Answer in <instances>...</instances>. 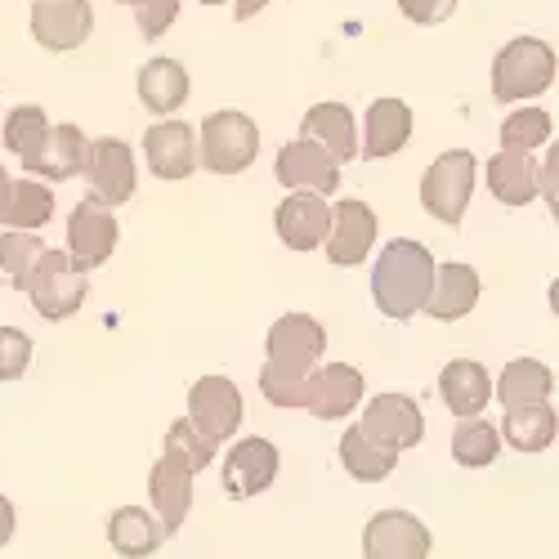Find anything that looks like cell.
Returning a JSON list of instances; mask_svg holds the SVG:
<instances>
[{"instance_id": "obj_1", "label": "cell", "mask_w": 559, "mask_h": 559, "mask_svg": "<svg viewBox=\"0 0 559 559\" xmlns=\"http://www.w3.org/2000/svg\"><path fill=\"white\" fill-rule=\"evenodd\" d=\"M430 283H435V255L412 238H394L377 255V269H371V300H377L385 318L407 322L412 313H421Z\"/></svg>"}, {"instance_id": "obj_2", "label": "cell", "mask_w": 559, "mask_h": 559, "mask_svg": "<svg viewBox=\"0 0 559 559\" xmlns=\"http://www.w3.org/2000/svg\"><path fill=\"white\" fill-rule=\"evenodd\" d=\"M555 85V50L537 36L506 40L492 59V95L497 104H520Z\"/></svg>"}, {"instance_id": "obj_3", "label": "cell", "mask_w": 559, "mask_h": 559, "mask_svg": "<svg viewBox=\"0 0 559 559\" xmlns=\"http://www.w3.org/2000/svg\"><path fill=\"white\" fill-rule=\"evenodd\" d=\"M23 296L32 300V309H36L40 318L63 322V318H72V313L85 305V296H90V277L72 269L68 251H50V247H45V251L32 260V269H27Z\"/></svg>"}, {"instance_id": "obj_4", "label": "cell", "mask_w": 559, "mask_h": 559, "mask_svg": "<svg viewBox=\"0 0 559 559\" xmlns=\"http://www.w3.org/2000/svg\"><path fill=\"white\" fill-rule=\"evenodd\" d=\"M260 153V130L247 112L224 108L211 112L198 130V166H206L211 175H242Z\"/></svg>"}, {"instance_id": "obj_5", "label": "cell", "mask_w": 559, "mask_h": 559, "mask_svg": "<svg viewBox=\"0 0 559 559\" xmlns=\"http://www.w3.org/2000/svg\"><path fill=\"white\" fill-rule=\"evenodd\" d=\"M475 170H479V157L475 153H465V148H452L443 157H435V166L421 175V206L456 228L465 219V206H471L475 198Z\"/></svg>"}, {"instance_id": "obj_6", "label": "cell", "mask_w": 559, "mask_h": 559, "mask_svg": "<svg viewBox=\"0 0 559 559\" xmlns=\"http://www.w3.org/2000/svg\"><path fill=\"white\" fill-rule=\"evenodd\" d=\"M322 349H328V332H322V322L309 313L277 318L264 336V362L277 371H296V377H305V371H313L322 362Z\"/></svg>"}, {"instance_id": "obj_7", "label": "cell", "mask_w": 559, "mask_h": 559, "mask_svg": "<svg viewBox=\"0 0 559 559\" xmlns=\"http://www.w3.org/2000/svg\"><path fill=\"white\" fill-rule=\"evenodd\" d=\"M121 242V228L112 219V211L95 198H81L76 211L68 215V260L76 273H90L99 269Z\"/></svg>"}, {"instance_id": "obj_8", "label": "cell", "mask_w": 559, "mask_h": 559, "mask_svg": "<svg viewBox=\"0 0 559 559\" xmlns=\"http://www.w3.org/2000/svg\"><path fill=\"white\" fill-rule=\"evenodd\" d=\"M95 32L90 0H32V40L50 55H72Z\"/></svg>"}, {"instance_id": "obj_9", "label": "cell", "mask_w": 559, "mask_h": 559, "mask_svg": "<svg viewBox=\"0 0 559 559\" xmlns=\"http://www.w3.org/2000/svg\"><path fill=\"white\" fill-rule=\"evenodd\" d=\"M273 175H277V183H283L287 193L305 189V193L332 198L341 189V162L322 144L305 139V134L292 139V144H283V153H277V162H273Z\"/></svg>"}, {"instance_id": "obj_10", "label": "cell", "mask_w": 559, "mask_h": 559, "mask_svg": "<svg viewBox=\"0 0 559 559\" xmlns=\"http://www.w3.org/2000/svg\"><path fill=\"white\" fill-rule=\"evenodd\" d=\"M90 179V198L104 202V206H121L134 198V183H139V170H134V148L126 139H95L85 153V170Z\"/></svg>"}, {"instance_id": "obj_11", "label": "cell", "mask_w": 559, "mask_h": 559, "mask_svg": "<svg viewBox=\"0 0 559 559\" xmlns=\"http://www.w3.org/2000/svg\"><path fill=\"white\" fill-rule=\"evenodd\" d=\"M362 555L367 559H426L430 528L412 510H381L362 528Z\"/></svg>"}, {"instance_id": "obj_12", "label": "cell", "mask_w": 559, "mask_h": 559, "mask_svg": "<svg viewBox=\"0 0 559 559\" xmlns=\"http://www.w3.org/2000/svg\"><path fill=\"white\" fill-rule=\"evenodd\" d=\"M189 421L211 439L224 443L242 426V394L228 377H202L189 390Z\"/></svg>"}, {"instance_id": "obj_13", "label": "cell", "mask_w": 559, "mask_h": 559, "mask_svg": "<svg viewBox=\"0 0 559 559\" xmlns=\"http://www.w3.org/2000/svg\"><path fill=\"white\" fill-rule=\"evenodd\" d=\"M377 233H381V224H377V211H371L367 202H336L332 206V228H328V260L336 264V269H354V264H362L367 260V251L377 247Z\"/></svg>"}, {"instance_id": "obj_14", "label": "cell", "mask_w": 559, "mask_h": 559, "mask_svg": "<svg viewBox=\"0 0 559 559\" xmlns=\"http://www.w3.org/2000/svg\"><path fill=\"white\" fill-rule=\"evenodd\" d=\"M273 224H277V238H283V247L292 251H318L322 238H328V228H332V206L322 193H287L283 202H277L273 211Z\"/></svg>"}, {"instance_id": "obj_15", "label": "cell", "mask_w": 559, "mask_h": 559, "mask_svg": "<svg viewBox=\"0 0 559 559\" xmlns=\"http://www.w3.org/2000/svg\"><path fill=\"white\" fill-rule=\"evenodd\" d=\"M371 439L377 443H385V448H394V452H403V448H416L426 439V416H421V407H416L407 394H377L367 403V412H362V421H358Z\"/></svg>"}, {"instance_id": "obj_16", "label": "cell", "mask_w": 559, "mask_h": 559, "mask_svg": "<svg viewBox=\"0 0 559 559\" xmlns=\"http://www.w3.org/2000/svg\"><path fill=\"white\" fill-rule=\"evenodd\" d=\"M277 479V448L269 439H242L233 443L228 456H224V492L233 501H247V497H260L269 492Z\"/></svg>"}, {"instance_id": "obj_17", "label": "cell", "mask_w": 559, "mask_h": 559, "mask_svg": "<svg viewBox=\"0 0 559 559\" xmlns=\"http://www.w3.org/2000/svg\"><path fill=\"white\" fill-rule=\"evenodd\" d=\"M362 403V371L349 362H318L309 371V394L305 407L318 416V421H341Z\"/></svg>"}, {"instance_id": "obj_18", "label": "cell", "mask_w": 559, "mask_h": 559, "mask_svg": "<svg viewBox=\"0 0 559 559\" xmlns=\"http://www.w3.org/2000/svg\"><path fill=\"white\" fill-rule=\"evenodd\" d=\"M144 157L157 179H189L198 170V130L183 121L148 126L144 134Z\"/></svg>"}, {"instance_id": "obj_19", "label": "cell", "mask_w": 559, "mask_h": 559, "mask_svg": "<svg viewBox=\"0 0 559 559\" xmlns=\"http://www.w3.org/2000/svg\"><path fill=\"white\" fill-rule=\"evenodd\" d=\"M193 471H183V465L162 452L157 465H153V475H148V497H153V515L162 520V528L175 537L183 528V520H189V510H193Z\"/></svg>"}, {"instance_id": "obj_20", "label": "cell", "mask_w": 559, "mask_h": 559, "mask_svg": "<svg viewBox=\"0 0 559 559\" xmlns=\"http://www.w3.org/2000/svg\"><path fill=\"white\" fill-rule=\"evenodd\" d=\"M479 292H484L479 273H475L471 264L452 260V264H439V269H435V283H430V296H426L421 309H426L435 322H461L465 313L479 305Z\"/></svg>"}, {"instance_id": "obj_21", "label": "cell", "mask_w": 559, "mask_h": 559, "mask_svg": "<svg viewBox=\"0 0 559 559\" xmlns=\"http://www.w3.org/2000/svg\"><path fill=\"white\" fill-rule=\"evenodd\" d=\"M85 153H90V139L81 134L76 121H63V126L50 121V134H45L40 153L27 162V175H40V179H50V183L76 179L85 170Z\"/></svg>"}, {"instance_id": "obj_22", "label": "cell", "mask_w": 559, "mask_h": 559, "mask_svg": "<svg viewBox=\"0 0 559 559\" xmlns=\"http://www.w3.org/2000/svg\"><path fill=\"white\" fill-rule=\"evenodd\" d=\"M412 139V108L403 99H377L362 117V157L381 162L407 148Z\"/></svg>"}, {"instance_id": "obj_23", "label": "cell", "mask_w": 559, "mask_h": 559, "mask_svg": "<svg viewBox=\"0 0 559 559\" xmlns=\"http://www.w3.org/2000/svg\"><path fill=\"white\" fill-rule=\"evenodd\" d=\"M189 68H183L179 59H148L144 68H139V104H144L148 112L157 117H170L179 112L183 104H189Z\"/></svg>"}, {"instance_id": "obj_24", "label": "cell", "mask_w": 559, "mask_h": 559, "mask_svg": "<svg viewBox=\"0 0 559 559\" xmlns=\"http://www.w3.org/2000/svg\"><path fill=\"white\" fill-rule=\"evenodd\" d=\"M166 537L170 533L162 528V520L148 515L144 506H121V510H112V520H108V542H112V550L121 559H148V555H157L166 546Z\"/></svg>"}, {"instance_id": "obj_25", "label": "cell", "mask_w": 559, "mask_h": 559, "mask_svg": "<svg viewBox=\"0 0 559 559\" xmlns=\"http://www.w3.org/2000/svg\"><path fill=\"white\" fill-rule=\"evenodd\" d=\"M439 394L456 416H479L492 399V377H488V367L475 362V358H452L443 367V377H439Z\"/></svg>"}, {"instance_id": "obj_26", "label": "cell", "mask_w": 559, "mask_h": 559, "mask_svg": "<svg viewBox=\"0 0 559 559\" xmlns=\"http://www.w3.org/2000/svg\"><path fill=\"white\" fill-rule=\"evenodd\" d=\"M488 189L497 202L506 206H528L542 189V170L528 153H515V148H501L492 162H488Z\"/></svg>"}, {"instance_id": "obj_27", "label": "cell", "mask_w": 559, "mask_h": 559, "mask_svg": "<svg viewBox=\"0 0 559 559\" xmlns=\"http://www.w3.org/2000/svg\"><path fill=\"white\" fill-rule=\"evenodd\" d=\"M305 139L322 144L336 162H354L358 157V126H354V112L345 104H313L300 121Z\"/></svg>"}, {"instance_id": "obj_28", "label": "cell", "mask_w": 559, "mask_h": 559, "mask_svg": "<svg viewBox=\"0 0 559 559\" xmlns=\"http://www.w3.org/2000/svg\"><path fill=\"white\" fill-rule=\"evenodd\" d=\"M492 394L501 399V407L550 403V394H555V377H550V367L537 362V358H515V362H506V371L497 377Z\"/></svg>"}, {"instance_id": "obj_29", "label": "cell", "mask_w": 559, "mask_h": 559, "mask_svg": "<svg viewBox=\"0 0 559 559\" xmlns=\"http://www.w3.org/2000/svg\"><path fill=\"white\" fill-rule=\"evenodd\" d=\"M341 461H345V471L358 479V484H381L394 475V465H399V452L377 443L362 426H349L345 439H341Z\"/></svg>"}, {"instance_id": "obj_30", "label": "cell", "mask_w": 559, "mask_h": 559, "mask_svg": "<svg viewBox=\"0 0 559 559\" xmlns=\"http://www.w3.org/2000/svg\"><path fill=\"white\" fill-rule=\"evenodd\" d=\"M555 407L550 403H528V407H506V426L497 435H506V443L515 452H546L555 443Z\"/></svg>"}, {"instance_id": "obj_31", "label": "cell", "mask_w": 559, "mask_h": 559, "mask_svg": "<svg viewBox=\"0 0 559 559\" xmlns=\"http://www.w3.org/2000/svg\"><path fill=\"white\" fill-rule=\"evenodd\" d=\"M50 219H55V193H50V183H40L36 175H32V179H14L0 224L32 233V228H45Z\"/></svg>"}, {"instance_id": "obj_32", "label": "cell", "mask_w": 559, "mask_h": 559, "mask_svg": "<svg viewBox=\"0 0 559 559\" xmlns=\"http://www.w3.org/2000/svg\"><path fill=\"white\" fill-rule=\"evenodd\" d=\"M452 456H456V465H465V471H484V465H492L501 456L497 426H488L484 416H461L456 430H452Z\"/></svg>"}, {"instance_id": "obj_33", "label": "cell", "mask_w": 559, "mask_h": 559, "mask_svg": "<svg viewBox=\"0 0 559 559\" xmlns=\"http://www.w3.org/2000/svg\"><path fill=\"white\" fill-rule=\"evenodd\" d=\"M45 134H50V117H45L36 104H19V108L5 117V148H10L23 166L40 153Z\"/></svg>"}, {"instance_id": "obj_34", "label": "cell", "mask_w": 559, "mask_h": 559, "mask_svg": "<svg viewBox=\"0 0 559 559\" xmlns=\"http://www.w3.org/2000/svg\"><path fill=\"white\" fill-rule=\"evenodd\" d=\"M215 448L219 443H211L189 416H183V421H170V430H166V452L183 465V471H193V475H202L206 465L215 461Z\"/></svg>"}, {"instance_id": "obj_35", "label": "cell", "mask_w": 559, "mask_h": 559, "mask_svg": "<svg viewBox=\"0 0 559 559\" xmlns=\"http://www.w3.org/2000/svg\"><path fill=\"white\" fill-rule=\"evenodd\" d=\"M550 134H555L550 112H542V108H520V112H510L506 126H501V148L533 153V148L550 144Z\"/></svg>"}, {"instance_id": "obj_36", "label": "cell", "mask_w": 559, "mask_h": 559, "mask_svg": "<svg viewBox=\"0 0 559 559\" xmlns=\"http://www.w3.org/2000/svg\"><path fill=\"white\" fill-rule=\"evenodd\" d=\"M45 251V242L36 238V233H23V228H14V233H0V269L10 273V283L23 292V283H27V269H32V260Z\"/></svg>"}, {"instance_id": "obj_37", "label": "cell", "mask_w": 559, "mask_h": 559, "mask_svg": "<svg viewBox=\"0 0 559 559\" xmlns=\"http://www.w3.org/2000/svg\"><path fill=\"white\" fill-rule=\"evenodd\" d=\"M260 394L273 403V407H305V394H309V371L296 377V371H277V367H260Z\"/></svg>"}, {"instance_id": "obj_38", "label": "cell", "mask_w": 559, "mask_h": 559, "mask_svg": "<svg viewBox=\"0 0 559 559\" xmlns=\"http://www.w3.org/2000/svg\"><path fill=\"white\" fill-rule=\"evenodd\" d=\"M134 5V23L144 40H157L170 32V23L179 19V0H130Z\"/></svg>"}, {"instance_id": "obj_39", "label": "cell", "mask_w": 559, "mask_h": 559, "mask_svg": "<svg viewBox=\"0 0 559 559\" xmlns=\"http://www.w3.org/2000/svg\"><path fill=\"white\" fill-rule=\"evenodd\" d=\"M32 362V336L19 328H0V381H19Z\"/></svg>"}, {"instance_id": "obj_40", "label": "cell", "mask_w": 559, "mask_h": 559, "mask_svg": "<svg viewBox=\"0 0 559 559\" xmlns=\"http://www.w3.org/2000/svg\"><path fill=\"white\" fill-rule=\"evenodd\" d=\"M399 10L412 19V23H421V27H439L456 14V0H399Z\"/></svg>"}, {"instance_id": "obj_41", "label": "cell", "mask_w": 559, "mask_h": 559, "mask_svg": "<svg viewBox=\"0 0 559 559\" xmlns=\"http://www.w3.org/2000/svg\"><path fill=\"white\" fill-rule=\"evenodd\" d=\"M14 537V501L0 497V546H5Z\"/></svg>"}, {"instance_id": "obj_42", "label": "cell", "mask_w": 559, "mask_h": 559, "mask_svg": "<svg viewBox=\"0 0 559 559\" xmlns=\"http://www.w3.org/2000/svg\"><path fill=\"white\" fill-rule=\"evenodd\" d=\"M264 5H269V0H233V14H238V19H255Z\"/></svg>"}, {"instance_id": "obj_43", "label": "cell", "mask_w": 559, "mask_h": 559, "mask_svg": "<svg viewBox=\"0 0 559 559\" xmlns=\"http://www.w3.org/2000/svg\"><path fill=\"white\" fill-rule=\"evenodd\" d=\"M542 193H546V202L555 206V153L546 157V189H542Z\"/></svg>"}, {"instance_id": "obj_44", "label": "cell", "mask_w": 559, "mask_h": 559, "mask_svg": "<svg viewBox=\"0 0 559 559\" xmlns=\"http://www.w3.org/2000/svg\"><path fill=\"white\" fill-rule=\"evenodd\" d=\"M10 175H5V166H0V215H5V202H10Z\"/></svg>"}, {"instance_id": "obj_45", "label": "cell", "mask_w": 559, "mask_h": 559, "mask_svg": "<svg viewBox=\"0 0 559 559\" xmlns=\"http://www.w3.org/2000/svg\"><path fill=\"white\" fill-rule=\"evenodd\" d=\"M198 5H224V0H198Z\"/></svg>"}]
</instances>
